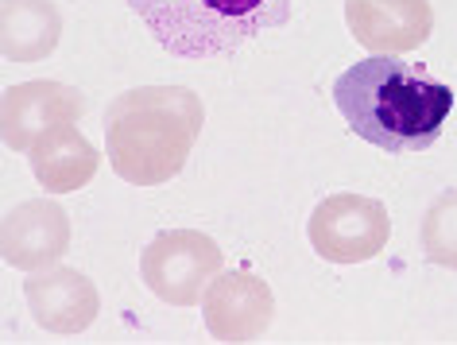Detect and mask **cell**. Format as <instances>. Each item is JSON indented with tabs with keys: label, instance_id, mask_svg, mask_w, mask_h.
<instances>
[{
	"label": "cell",
	"instance_id": "cell-10",
	"mask_svg": "<svg viewBox=\"0 0 457 345\" xmlns=\"http://www.w3.org/2000/svg\"><path fill=\"white\" fill-rule=\"evenodd\" d=\"M349 36L372 55L415 51L434 31L430 0H345Z\"/></svg>",
	"mask_w": 457,
	"mask_h": 345
},
{
	"label": "cell",
	"instance_id": "cell-7",
	"mask_svg": "<svg viewBox=\"0 0 457 345\" xmlns=\"http://www.w3.org/2000/svg\"><path fill=\"white\" fill-rule=\"evenodd\" d=\"M86 117V97L82 89L71 82H54V78H39V82H20L4 89L0 101V136H4L8 152H31L54 124H78Z\"/></svg>",
	"mask_w": 457,
	"mask_h": 345
},
{
	"label": "cell",
	"instance_id": "cell-12",
	"mask_svg": "<svg viewBox=\"0 0 457 345\" xmlns=\"http://www.w3.org/2000/svg\"><path fill=\"white\" fill-rule=\"evenodd\" d=\"M62 39V13L54 0H4L0 51L8 63H43Z\"/></svg>",
	"mask_w": 457,
	"mask_h": 345
},
{
	"label": "cell",
	"instance_id": "cell-13",
	"mask_svg": "<svg viewBox=\"0 0 457 345\" xmlns=\"http://www.w3.org/2000/svg\"><path fill=\"white\" fill-rule=\"evenodd\" d=\"M419 240L430 264L457 272V187L442 190L438 198L427 206L419 225Z\"/></svg>",
	"mask_w": 457,
	"mask_h": 345
},
{
	"label": "cell",
	"instance_id": "cell-8",
	"mask_svg": "<svg viewBox=\"0 0 457 345\" xmlns=\"http://www.w3.org/2000/svg\"><path fill=\"white\" fill-rule=\"evenodd\" d=\"M71 214L62 202L51 198H24L4 214L0 225V252H4L8 268L39 272L59 264L71 252Z\"/></svg>",
	"mask_w": 457,
	"mask_h": 345
},
{
	"label": "cell",
	"instance_id": "cell-6",
	"mask_svg": "<svg viewBox=\"0 0 457 345\" xmlns=\"http://www.w3.org/2000/svg\"><path fill=\"white\" fill-rule=\"evenodd\" d=\"M271 318H276V295L256 272H221L202 295V322L217 341H256L268 333Z\"/></svg>",
	"mask_w": 457,
	"mask_h": 345
},
{
	"label": "cell",
	"instance_id": "cell-5",
	"mask_svg": "<svg viewBox=\"0 0 457 345\" xmlns=\"http://www.w3.org/2000/svg\"><path fill=\"white\" fill-rule=\"evenodd\" d=\"M392 237V214L369 194H329L306 217V240L326 264H369Z\"/></svg>",
	"mask_w": 457,
	"mask_h": 345
},
{
	"label": "cell",
	"instance_id": "cell-4",
	"mask_svg": "<svg viewBox=\"0 0 457 345\" xmlns=\"http://www.w3.org/2000/svg\"><path fill=\"white\" fill-rule=\"evenodd\" d=\"M225 272V252L210 233L198 229H167L147 240L140 252V275L147 291L167 307H194Z\"/></svg>",
	"mask_w": 457,
	"mask_h": 345
},
{
	"label": "cell",
	"instance_id": "cell-11",
	"mask_svg": "<svg viewBox=\"0 0 457 345\" xmlns=\"http://www.w3.org/2000/svg\"><path fill=\"white\" fill-rule=\"evenodd\" d=\"M28 167L47 194H71V190H82L94 182L97 167H101V152L71 121V124H54V129H47L31 144Z\"/></svg>",
	"mask_w": 457,
	"mask_h": 345
},
{
	"label": "cell",
	"instance_id": "cell-1",
	"mask_svg": "<svg viewBox=\"0 0 457 345\" xmlns=\"http://www.w3.org/2000/svg\"><path fill=\"white\" fill-rule=\"evenodd\" d=\"M341 121L380 152H427L453 113V89L395 55H369L334 82Z\"/></svg>",
	"mask_w": 457,
	"mask_h": 345
},
{
	"label": "cell",
	"instance_id": "cell-2",
	"mask_svg": "<svg viewBox=\"0 0 457 345\" xmlns=\"http://www.w3.org/2000/svg\"><path fill=\"white\" fill-rule=\"evenodd\" d=\"M205 124V105L190 86H136L105 109V156L117 179L163 187L179 179Z\"/></svg>",
	"mask_w": 457,
	"mask_h": 345
},
{
	"label": "cell",
	"instance_id": "cell-3",
	"mask_svg": "<svg viewBox=\"0 0 457 345\" xmlns=\"http://www.w3.org/2000/svg\"><path fill=\"white\" fill-rule=\"evenodd\" d=\"M129 8L175 59L228 55L291 20V0H129Z\"/></svg>",
	"mask_w": 457,
	"mask_h": 345
},
{
	"label": "cell",
	"instance_id": "cell-9",
	"mask_svg": "<svg viewBox=\"0 0 457 345\" xmlns=\"http://www.w3.org/2000/svg\"><path fill=\"white\" fill-rule=\"evenodd\" d=\"M24 303L31 318L47 333H59V338H74V333L89 330L101 315L97 283L86 272L71 268V264H51V268L28 272Z\"/></svg>",
	"mask_w": 457,
	"mask_h": 345
}]
</instances>
